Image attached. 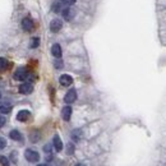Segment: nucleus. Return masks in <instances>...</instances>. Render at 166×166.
Returning <instances> with one entry per match:
<instances>
[{"instance_id": "1", "label": "nucleus", "mask_w": 166, "mask_h": 166, "mask_svg": "<svg viewBox=\"0 0 166 166\" xmlns=\"http://www.w3.org/2000/svg\"><path fill=\"white\" fill-rule=\"evenodd\" d=\"M24 157L28 162H37L40 160V155H39V152L33 151V149H26Z\"/></svg>"}, {"instance_id": "2", "label": "nucleus", "mask_w": 166, "mask_h": 166, "mask_svg": "<svg viewBox=\"0 0 166 166\" xmlns=\"http://www.w3.org/2000/svg\"><path fill=\"white\" fill-rule=\"evenodd\" d=\"M14 79L15 81H26L28 77H30V74L27 72V69H24V68H19L17 69V70L14 72Z\"/></svg>"}, {"instance_id": "3", "label": "nucleus", "mask_w": 166, "mask_h": 166, "mask_svg": "<svg viewBox=\"0 0 166 166\" xmlns=\"http://www.w3.org/2000/svg\"><path fill=\"white\" fill-rule=\"evenodd\" d=\"M77 100V91L72 88V89H69L67 95H65V97H64V101H65V104H73L74 101Z\"/></svg>"}, {"instance_id": "4", "label": "nucleus", "mask_w": 166, "mask_h": 166, "mask_svg": "<svg viewBox=\"0 0 166 166\" xmlns=\"http://www.w3.org/2000/svg\"><path fill=\"white\" fill-rule=\"evenodd\" d=\"M61 27H63V22H61L60 19L55 18V19L51 20V23H50V31H51V32L56 33V32H59V31L61 30Z\"/></svg>"}, {"instance_id": "5", "label": "nucleus", "mask_w": 166, "mask_h": 166, "mask_svg": "<svg viewBox=\"0 0 166 166\" xmlns=\"http://www.w3.org/2000/svg\"><path fill=\"white\" fill-rule=\"evenodd\" d=\"M32 91H33V86L28 82H24L19 86V92L22 95H30L32 93Z\"/></svg>"}, {"instance_id": "6", "label": "nucleus", "mask_w": 166, "mask_h": 166, "mask_svg": "<svg viewBox=\"0 0 166 166\" xmlns=\"http://www.w3.org/2000/svg\"><path fill=\"white\" fill-rule=\"evenodd\" d=\"M22 28H23L26 32H31L32 30L35 28L33 20H32L31 18H24V19L22 20Z\"/></svg>"}, {"instance_id": "7", "label": "nucleus", "mask_w": 166, "mask_h": 166, "mask_svg": "<svg viewBox=\"0 0 166 166\" xmlns=\"http://www.w3.org/2000/svg\"><path fill=\"white\" fill-rule=\"evenodd\" d=\"M59 82H60V84L64 86V87H68V86H70L73 83V78L69 76V74H63V76H60V78H59Z\"/></svg>"}, {"instance_id": "8", "label": "nucleus", "mask_w": 166, "mask_h": 166, "mask_svg": "<svg viewBox=\"0 0 166 166\" xmlns=\"http://www.w3.org/2000/svg\"><path fill=\"white\" fill-rule=\"evenodd\" d=\"M31 117V112L28 110H20L17 114V120L18 121H27Z\"/></svg>"}, {"instance_id": "9", "label": "nucleus", "mask_w": 166, "mask_h": 166, "mask_svg": "<svg viewBox=\"0 0 166 166\" xmlns=\"http://www.w3.org/2000/svg\"><path fill=\"white\" fill-rule=\"evenodd\" d=\"M12 111V104L7 102V101H2L0 102V114H9Z\"/></svg>"}, {"instance_id": "10", "label": "nucleus", "mask_w": 166, "mask_h": 166, "mask_svg": "<svg viewBox=\"0 0 166 166\" xmlns=\"http://www.w3.org/2000/svg\"><path fill=\"white\" fill-rule=\"evenodd\" d=\"M74 14H76V13H74V10L72 8H65L63 10V18L65 20H68V22L74 18Z\"/></svg>"}, {"instance_id": "11", "label": "nucleus", "mask_w": 166, "mask_h": 166, "mask_svg": "<svg viewBox=\"0 0 166 166\" xmlns=\"http://www.w3.org/2000/svg\"><path fill=\"white\" fill-rule=\"evenodd\" d=\"M70 116H72V108H70V106H65V108L61 110V117L65 121H69Z\"/></svg>"}, {"instance_id": "12", "label": "nucleus", "mask_w": 166, "mask_h": 166, "mask_svg": "<svg viewBox=\"0 0 166 166\" xmlns=\"http://www.w3.org/2000/svg\"><path fill=\"white\" fill-rule=\"evenodd\" d=\"M51 54L54 55L56 59H60L61 58V47L59 44H54L51 47Z\"/></svg>"}, {"instance_id": "13", "label": "nucleus", "mask_w": 166, "mask_h": 166, "mask_svg": "<svg viewBox=\"0 0 166 166\" xmlns=\"http://www.w3.org/2000/svg\"><path fill=\"white\" fill-rule=\"evenodd\" d=\"M52 143H54V147L58 152H60L61 149H63V142H61V139L60 137H59L58 134L54 136V139H52Z\"/></svg>"}, {"instance_id": "14", "label": "nucleus", "mask_w": 166, "mask_h": 166, "mask_svg": "<svg viewBox=\"0 0 166 166\" xmlns=\"http://www.w3.org/2000/svg\"><path fill=\"white\" fill-rule=\"evenodd\" d=\"M9 137L12 138V139H14V141H22V138H23L22 134H20L18 130H15V129L9 133Z\"/></svg>"}, {"instance_id": "15", "label": "nucleus", "mask_w": 166, "mask_h": 166, "mask_svg": "<svg viewBox=\"0 0 166 166\" xmlns=\"http://www.w3.org/2000/svg\"><path fill=\"white\" fill-rule=\"evenodd\" d=\"M81 138H82V130L76 129V130H73V132H72V139H73V141L78 142Z\"/></svg>"}, {"instance_id": "16", "label": "nucleus", "mask_w": 166, "mask_h": 166, "mask_svg": "<svg viewBox=\"0 0 166 166\" xmlns=\"http://www.w3.org/2000/svg\"><path fill=\"white\" fill-rule=\"evenodd\" d=\"M9 67V63H8V60L7 59H4V58H0V72H3V70H5Z\"/></svg>"}, {"instance_id": "17", "label": "nucleus", "mask_w": 166, "mask_h": 166, "mask_svg": "<svg viewBox=\"0 0 166 166\" xmlns=\"http://www.w3.org/2000/svg\"><path fill=\"white\" fill-rule=\"evenodd\" d=\"M39 45H40V39L39 37H33V39L31 40V47L32 49H36V47H39Z\"/></svg>"}, {"instance_id": "18", "label": "nucleus", "mask_w": 166, "mask_h": 166, "mask_svg": "<svg viewBox=\"0 0 166 166\" xmlns=\"http://www.w3.org/2000/svg\"><path fill=\"white\" fill-rule=\"evenodd\" d=\"M44 151L49 155V160H51V146H50V144H45V146H44Z\"/></svg>"}, {"instance_id": "19", "label": "nucleus", "mask_w": 166, "mask_h": 166, "mask_svg": "<svg viewBox=\"0 0 166 166\" xmlns=\"http://www.w3.org/2000/svg\"><path fill=\"white\" fill-rule=\"evenodd\" d=\"M74 152V144L73 143H68V146H67V153L68 155H72Z\"/></svg>"}, {"instance_id": "20", "label": "nucleus", "mask_w": 166, "mask_h": 166, "mask_svg": "<svg viewBox=\"0 0 166 166\" xmlns=\"http://www.w3.org/2000/svg\"><path fill=\"white\" fill-rule=\"evenodd\" d=\"M0 164H2L3 166H9V161H8V158L0 155Z\"/></svg>"}, {"instance_id": "21", "label": "nucleus", "mask_w": 166, "mask_h": 166, "mask_svg": "<svg viewBox=\"0 0 166 166\" xmlns=\"http://www.w3.org/2000/svg\"><path fill=\"white\" fill-rule=\"evenodd\" d=\"M52 12H55V13L60 12V4H59V3H54V4H52Z\"/></svg>"}, {"instance_id": "22", "label": "nucleus", "mask_w": 166, "mask_h": 166, "mask_svg": "<svg viewBox=\"0 0 166 166\" xmlns=\"http://www.w3.org/2000/svg\"><path fill=\"white\" fill-rule=\"evenodd\" d=\"M5 146H7V141H5V138L0 137V149H3Z\"/></svg>"}, {"instance_id": "23", "label": "nucleus", "mask_w": 166, "mask_h": 166, "mask_svg": "<svg viewBox=\"0 0 166 166\" xmlns=\"http://www.w3.org/2000/svg\"><path fill=\"white\" fill-rule=\"evenodd\" d=\"M60 2L63 4H65V5H73L74 3H76V0H60Z\"/></svg>"}, {"instance_id": "24", "label": "nucleus", "mask_w": 166, "mask_h": 166, "mask_svg": "<svg viewBox=\"0 0 166 166\" xmlns=\"http://www.w3.org/2000/svg\"><path fill=\"white\" fill-rule=\"evenodd\" d=\"M5 121H7V120H5V117H4V116H2V115H0V128H2V127H4V125H5Z\"/></svg>"}, {"instance_id": "25", "label": "nucleus", "mask_w": 166, "mask_h": 166, "mask_svg": "<svg viewBox=\"0 0 166 166\" xmlns=\"http://www.w3.org/2000/svg\"><path fill=\"white\" fill-rule=\"evenodd\" d=\"M55 67H56L58 69L63 68V63H61V60H56V61H55Z\"/></svg>"}, {"instance_id": "26", "label": "nucleus", "mask_w": 166, "mask_h": 166, "mask_svg": "<svg viewBox=\"0 0 166 166\" xmlns=\"http://www.w3.org/2000/svg\"><path fill=\"white\" fill-rule=\"evenodd\" d=\"M37 166H49V165H46V164H40V165H37Z\"/></svg>"}, {"instance_id": "27", "label": "nucleus", "mask_w": 166, "mask_h": 166, "mask_svg": "<svg viewBox=\"0 0 166 166\" xmlns=\"http://www.w3.org/2000/svg\"><path fill=\"white\" fill-rule=\"evenodd\" d=\"M76 166H86V165H84V164H77Z\"/></svg>"}, {"instance_id": "28", "label": "nucleus", "mask_w": 166, "mask_h": 166, "mask_svg": "<svg viewBox=\"0 0 166 166\" xmlns=\"http://www.w3.org/2000/svg\"><path fill=\"white\" fill-rule=\"evenodd\" d=\"M0 97H2V93H0Z\"/></svg>"}]
</instances>
